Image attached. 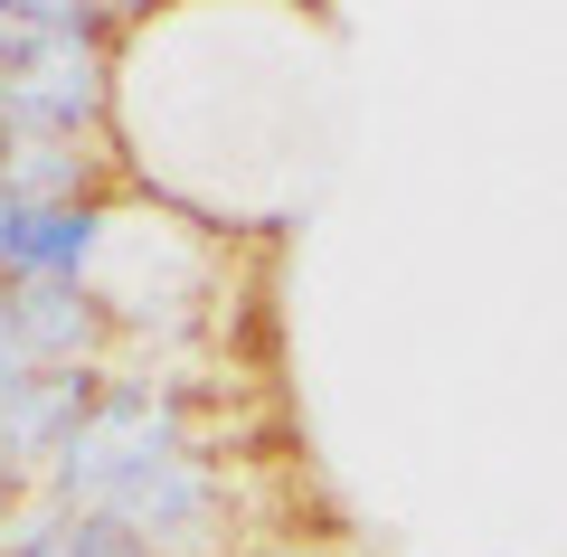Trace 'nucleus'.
<instances>
[{"mask_svg":"<svg viewBox=\"0 0 567 557\" xmlns=\"http://www.w3.org/2000/svg\"><path fill=\"white\" fill-rule=\"evenodd\" d=\"M29 48V0H0V66Z\"/></svg>","mask_w":567,"mask_h":557,"instance_id":"obj_5","label":"nucleus"},{"mask_svg":"<svg viewBox=\"0 0 567 557\" xmlns=\"http://www.w3.org/2000/svg\"><path fill=\"white\" fill-rule=\"evenodd\" d=\"M0 557H152V548H133V538H123L114 519H95V510L39 501V510H20L0 529Z\"/></svg>","mask_w":567,"mask_h":557,"instance_id":"obj_3","label":"nucleus"},{"mask_svg":"<svg viewBox=\"0 0 567 557\" xmlns=\"http://www.w3.org/2000/svg\"><path fill=\"white\" fill-rule=\"evenodd\" d=\"M10 321H20L29 359H39L48 379H76V369H95L104 331H114V312L95 302V283H10Z\"/></svg>","mask_w":567,"mask_h":557,"instance_id":"obj_2","label":"nucleus"},{"mask_svg":"<svg viewBox=\"0 0 567 557\" xmlns=\"http://www.w3.org/2000/svg\"><path fill=\"white\" fill-rule=\"evenodd\" d=\"M39 379H48V369H39V359H29L20 321H10V283H0V425H10V416H20V406H29V388H39Z\"/></svg>","mask_w":567,"mask_h":557,"instance_id":"obj_4","label":"nucleus"},{"mask_svg":"<svg viewBox=\"0 0 567 557\" xmlns=\"http://www.w3.org/2000/svg\"><path fill=\"white\" fill-rule=\"evenodd\" d=\"M256 557H331L322 538H275V548H256Z\"/></svg>","mask_w":567,"mask_h":557,"instance_id":"obj_6","label":"nucleus"},{"mask_svg":"<svg viewBox=\"0 0 567 557\" xmlns=\"http://www.w3.org/2000/svg\"><path fill=\"white\" fill-rule=\"evenodd\" d=\"M114 10L76 0H29V48L0 66V142H95L114 104Z\"/></svg>","mask_w":567,"mask_h":557,"instance_id":"obj_1","label":"nucleus"}]
</instances>
